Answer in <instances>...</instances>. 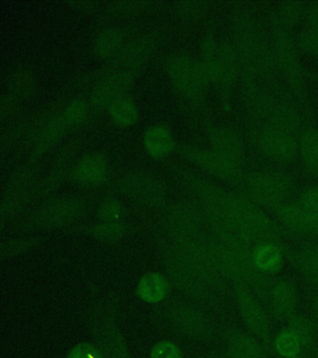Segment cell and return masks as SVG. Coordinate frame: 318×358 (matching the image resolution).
Wrapping results in <instances>:
<instances>
[{
    "mask_svg": "<svg viewBox=\"0 0 318 358\" xmlns=\"http://www.w3.org/2000/svg\"><path fill=\"white\" fill-rule=\"evenodd\" d=\"M180 185L201 204L209 234L229 245L254 246L290 238L276 219L241 193L219 185L196 169L185 171Z\"/></svg>",
    "mask_w": 318,
    "mask_h": 358,
    "instance_id": "6da1fadb",
    "label": "cell"
},
{
    "mask_svg": "<svg viewBox=\"0 0 318 358\" xmlns=\"http://www.w3.org/2000/svg\"><path fill=\"white\" fill-rule=\"evenodd\" d=\"M96 199L95 193L51 196L29 209L4 235H35L52 230H68L81 223V219L96 206Z\"/></svg>",
    "mask_w": 318,
    "mask_h": 358,
    "instance_id": "7a4b0ae2",
    "label": "cell"
},
{
    "mask_svg": "<svg viewBox=\"0 0 318 358\" xmlns=\"http://www.w3.org/2000/svg\"><path fill=\"white\" fill-rule=\"evenodd\" d=\"M168 33H169L168 22H154L152 27L145 29V31H142L129 40L117 54H115L106 62L101 64L100 66L91 69L87 71L75 73L73 78L67 80L62 90H65L70 94L73 91L78 92L81 90L87 89L89 85L95 83L97 78L107 73L137 69V67H145L147 62H150L157 51L161 49L163 43L167 39Z\"/></svg>",
    "mask_w": 318,
    "mask_h": 358,
    "instance_id": "3957f363",
    "label": "cell"
},
{
    "mask_svg": "<svg viewBox=\"0 0 318 358\" xmlns=\"http://www.w3.org/2000/svg\"><path fill=\"white\" fill-rule=\"evenodd\" d=\"M159 65L185 108L193 115L203 113L205 116L208 94L212 87L199 57L185 49H179L161 56Z\"/></svg>",
    "mask_w": 318,
    "mask_h": 358,
    "instance_id": "277c9868",
    "label": "cell"
},
{
    "mask_svg": "<svg viewBox=\"0 0 318 358\" xmlns=\"http://www.w3.org/2000/svg\"><path fill=\"white\" fill-rule=\"evenodd\" d=\"M150 227L156 239L164 274L171 285L199 306L223 311V296L208 285L196 268L190 265L187 257L171 241H167L152 225Z\"/></svg>",
    "mask_w": 318,
    "mask_h": 358,
    "instance_id": "5b68a950",
    "label": "cell"
},
{
    "mask_svg": "<svg viewBox=\"0 0 318 358\" xmlns=\"http://www.w3.org/2000/svg\"><path fill=\"white\" fill-rule=\"evenodd\" d=\"M214 263L219 273L229 284L240 282L247 286L268 308V296L275 279L257 270L252 259V249L229 245L209 234Z\"/></svg>",
    "mask_w": 318,
    "mask_h": 358,
    "instance_id": "8992f818",
    "label": "cell"
},
{
    "mask_svg": "<svg viewBox=\"0 0 318 358\" xmlns=\"http://www.w3.org/2000/svg\"><path fill=\"white\" fill-rule=\"evenodd\" d=\"M118 317L120 299L116 292L97 295L86 313L89 332L105 358H132Z\"/></svg>",
    "mask_w": 318,
    "mask_h": 358,
    "instance_id": "52a82bcc",
    "label": "cell"
},
{
    "mask_svg": "<svg viewBox=\"0 0 318 358\" xmlns=\"http://www.w3.org/2000/svg\"><path fill=\"white\" fill-rule=\"evenodd\" d=\"M268 28L274 44L275 55L281 78L291 94L296 99L306 117H312V108L308 100L305 69L302 66L300 50L295 36L280 24L274 9L268 11Z\"/></svg>",
    "mask_w": 318,
    "mask_h": 358,
    "instance_id": "ba28073f",
    "label": "cell"
},
{
    "mask_svg": "<svg viewBox=\"0 0 318 358\" xmlns=\"http://www.w3.org/2000/svg\"><path fill=\"white\" fill-rule=\"evenodd\" d=\"M105 193L123 196L142 210L159 212L169 201V187L162 176L143 168H134L112 178Z\"/></svg>",
    "mask_w": 318,
    "mask_h": 358,
    "instance_id": "9c48e42d",
    "label": "cell"
},
{
    "mask_svg": "<svg viewBox=\"0 0 318 358\" xmlns=\"http://www.w3.org/2000/svg\"><path fill=\"white\" fill-rule=\"evenodd\" d=\"M151 225L171 241L196 238L205 234L207 229L201 204L190 196L168 201L157 212L156 220Z\"/></svg>",
    "mask_w": 318,
    "mask_h": 358,
    "instance_id": "30bf717a",
    "label": "cell"
},
{
    "mask_svg": "<svg viewBox=\"0 0 318 358\" xmlns=\"http://www.w3.org/2000/svg\"><path fill=\"white\" fill-rule=\"evenodd\" d=\"M260 22L250 8L234 1L230 11V41L240 65V81L259 80L255 71V46Z\"/></svg>",
    "mask_w": 318,
    "mask_h": 358,
    "instance_id": "8fae6325",
    "label": "cell"
},
{
    "mask_svg": "<svg viewBox=\"0 0 318 358\" xmlns=\"http://www.w3.org/2000/svg\"><path fill=\"white\" fill-rule=\"evenodd\" d=\"M163 308L169 326L191 341L212 343L220 337L222 331L217 321L194 302L174 300Z\"/></svg>",
    "mask_w": 318,
    "mask_h": 358,
    "instance_id": "7c38bea8",
    "label": "cell"
},
{
    "mask_svg": "<svg viewBox=\"0 0 318 358\" xmlns=\"http://www.w3.org/2000/svg\"><path fill=\"white\" fill-rule=\"evenodd\" d=\"M241 188V193L250 201L273 213L281 204L289 201L295 189V182L291 176L284 172L250 171L244 176Z\"/></svg>",
    "mask_w": 318,
    "mask_h": 358,
    "instance_id": "4fadbf2b",
    "label": "cell"
},
{
    "mask_svg": "<svg viewBox=\"0 0 318 358\" xmlns=\"http://www.w3.org/2000/svg\"><path fill=\"white\" fill-rule=\"evenodd\" d=\"M318 350V324L305 315L292 316L273 337L271 351L280 358H310Z\"/></svg>",
    "mask_w": 318,
    "mask_h": 358,
    "instance_id": "5bb4252c",
    "label": "cell"
},
{
    "mask_svg": "<svg viewBox=\"0 0 318 358\" xmlns=\"http://www.w3.org/2000/svg\"><path fill=\"white\" fill-rule=\"evenodd\" d=\"M175 153L207 177L210 176L238 188L243 187L246 171L210 147H199L179 142Z\"/></svg>",
    "mask_w": 318,
    "mask_h": 358,
    "instance_id": "9a60e30c",
    "label": "cell"
},
{
    "mask_svg": "<svg viewBox=\"0 0 318 358\" xmlns=\"http://www.w3.org/2000/svg\"><path fill=\"white\" fill-rule=\"evenodd\" d=\"M145 67L113 71L97 78L86 89V96L91 108L92 124L106 112L108 106L123 96L129 95Z\"/></svg>",
    "mask_w": 318,
    "mask_h": 358,
    "instance_id": "2e32d148",
    "label": "cell"
},
{
    "mask_svg": "<svg viewBox=\"0 0 318 358\" xmlns=\"http://www.w3.org/2000/svg\"><path fill=\"white\" fill-rule=\"evenodd\" d=\"M86 141L85 131L73 134L71 138L62 143L56 150L54 158L46 173L39 180L34 194V206L48 198L55 196L57 189L68 182V174L73 163L78 159V155ZM31 207V208H33Z\"/></svg>",
    "mask_w": 318,
    "mask_h": 358,
    "instance_id": "e0dca14e",
    "label": "cell"
},
{
    "mask_svg": "<svg viewBox=\"0 0 318 358\" xmlns=\"http://www.w3.org/2000/svg\"><path fill=\"white\" fill-rule=\"evenodd\" d=\"M231 292L245 330L256 337L268 351H271V321L263 302L257 299L256 295L247 286L240 282L231 285Z\"/></svg>",
    "mask_w": 318,
    "mask_h": 358,
    "instance_id": "ac0fdd59",
    "label": "cell"
},
{
    "mask_svg": "<svg viewBox=\"0 0 318 358\" xmlns=\"http://www.w3.org/2000/svg\"><path fill=\"white\" fill-rule=\"evenodd\" d=\"M154 22L136 20V22L110 24L96 29L89 45V55L99 62H106L112 56L117 54L129 40L145 31Z\"/></svg>",
    "mask_w": 318,
    "mask_h": 358,
    "instance_id": "d6986e66",
    "label": "cell"
},
{
    "mask_svg": "<svg viewBox=\"0 0 318 358\" xmlns=\"http://www.w3.org/2000/svg\"><path fill=\"white\" fill-rule=\"evenodd\" d=\"M249 137L260 153L271 161L290 164L298 158V138L291 134L256 124L249 129Z\"/></svg>",
    "mask_w": 318,
    "mask_h": 358,
    "instance_id": "ffe728a7",
    "label": "cell"
},
{
    "mask_svg": "<svg viewBox=\"0 0 318 358\" xmlns=\"http://www.w3.org/2000/svg\"><path fill=\"white\" fill-rule=\"evenodd\" d=\"M111 180V159L103 151L87 152L78 157L68 174V182L84 189H102Z\"/></svg>",
    "mask_w": 318,
    "mask_h": 358,
    "instance_id": "44dd1931",
    "label": "cell"
},
{
    "mask_svg": "<svg viewBox=\"0 0 318 358\" xmlns=\"http://www.w3.org/2000/svg\"><path fill=\"white\" fill-rule=\"evenodd\" d=\"M70 96H71L70 92L62 90V92L57 94L54 99H51L46 103H43V105H40V106L35 108L33 122L30 124L28 132L15 148V151L11 153V156L6 161L3 169L0 171V173H9L13 168L17 166L19 163H22L28 157L30 151L33 150L34 145L38 140L39 134L44 129L45 124L49 122V120L52 116H55L56 113L62 110Z\"/></svg>",
    "mask_w": 318,
    "mask_h": 358,
    "instance_id": "7402d4cb",
    "label": "cell"
},
{
    "mask_svg": "<svg viewBox=\"0 0 318 358\" xmlns=\"http://www.w3.org/2000/svg\"><path fill=\"white\" fill-rule=\"evenodd\" d=\"M167 1L159 0H111L105 1L101 10L94 17L96 29L118 24L122 22H133L132 19H140L145 15L158 14L167 9Z\"/></svg>",
    "mask_w": 318,
    "mask_h": 358,
    "instance_id": "603a6c76",
    "label": "cell"
},
{
    "mask_svg": "<svg viewBox=\"0 0 318 358\" xmlns=\"http://www.w3.org/2000/svg\"><path fill=\"white\" fill-rule=\"evenodd\" d=\"M204 134L209 147L246 171V143L238 129L212 122L210 117L203 116Z\"/></svg>",
    "mask_w": 318,
    "mask_h": 358,
    "instance_id": "cb8c5ba5",
    "label": "cell"
},
{
    "mask_svg": "<svg viewBox=\"0 0 318 358\" xmlns=\"http://www.w3.org/2000/svg\"><path fill=\"white\" fill-rule=\"evenodd\" d=\"M240 83V65L229 38L219 40V75L217 92L224 111L233 106V96Z\"/></svg>",
    "mask_w": 318,
    "mask_h": 358,
    "instance_id": "d4e9b609",
    "label": "cell"
},
{
    "mask_svg": "<svg viewBox=\"0 0 318 358\" xmlns=\"http://www.w3.org/2000/svg\"><path fill=\"white\" fill-rule=\"evenodd\" d=\"M240 94L252 126L263 124L275 107L279 94L260 80L240 81Z\"/></svg>",
    "mask_w": 318,
    "mask_h": 358,
    "instance_id": "484cf974",
    "label": "cell"
},
{
    "mask_svg": "<svg viewBox=\"0 0 318 358\" xmlns=\"http://www.w3.org/2000/svg\"><path fill=\"white\" fill-rule=\"evenodd\" d=\"M303 118L305 113L301 106L289 89H285L280 92L275 107L263 124L298 138L306 127Z\"/></svg>",
    "mask_w": 318,
    "mask_h": 358,
    "instance_id": "4316f807",
    "label": "cell"
},
{
    "mask_svg": "<svg viewBox=\"0 0 318 358\" xmlns=\"http://www.w3.org/2000/svg\"><path fill=\"white\" fill-rule=\"evenodd\" d=\"M273 213L290 236H318V213L308 210L297 201H286Z\"/></svg>",
    "mask_w": 318,
    "mask_h": 358,
    "instance_id": "83f0119b",
    "label": "cell"
},
{
    "mask_svg": "<svg viewBox=\"0 0 318 358\" xmlns=\"http://www.w3.org/2000/svg\"><path fill=\"white\" fill-rule=\"evenodd\" d=\"M220 337L223 341L220 358H268L270 352L256 337L238 327H225Z\"/></svg>",
    "mask_w": 318,
    "mask_h": 358,
    "instance_id": "f1b7e54d",
    "label": "cell"
},
{
    "mask_svg": "<svg viewBox=\"0 0 318 358\" xmlns=\"http://www.w3.org/2000/svg\"><path fill=\"white\" fill-rule=\"evenodd\" d=\"M6 91L24 105L31 103L40 91V78L36 69L29 62H17L8 70Z\"/></svg>",
    "mask_w": 318,
    "mask_h": 358,
    "instance_id": "f546056e",
    "label": "cell"
},
{
    "mask_svg": "<svg viewBox=\"0 0 318 358\" xmlns=\"http://www.w3.org/2000/svg\"><path fill=\"white\" fill-rule=\"evenodd\" d=\"M297 305L298 292L296 284L286 278L275 279L268 303V310L271 316L280 322H287L296 315Z\"/></svg>",
    "mask_w": 318,
    "mask_h": 358,
    "instance_id": "4dcf8cb0",
    "label": "cell"
},
{
    "mask_svg": "<svg viewBox=\"0 0 318 358\" xmlns=\"http://www.w3.org/2000/svg\"><path fill=\"white\" fill-rule=\"evenodd\" d=\"M178 141L173 129L166 122L152 123L142 134L143 150L148 156L163 162L175 153Z\"/></svg>",
    "mask_w": 318,
    "mask_h": 358,
    "instance_id": "1f68e13d",
    "label": "cell"
},
{
    "mask_svg": "<svg viewBox=\"0 0 318 358\" xmlns=\"http://www.w3.org/2000/svg\"><path fill=\"white\" fill-rule=\"evenodd\" d=\"M138 229L137 225L129 222H100L78 223L67 230L75 234L85 235L102 244H117Z\"/></svg>",
    "mask_w": 318,
    "mask_h": 358,
    "instance_id": "d6a6232c",
    "label": "cell"
},
{
    "mask_svg": "<svg viewBox=\"0 0 318 358\" xmlns=\"http://www.w3.org/2000/svg\"><path fill=\"white\" fill-rule=\"evenodd\" d=\"M60 112L62 110L45 124L44 129L34 145L33 150L30 151L25 159L34 161V162L44 161L45 157L48 156L50 152L57 150L62 141L65 140L68 134H73L67 127L65 121L62 120Z\"/></svg>",
    "mask_w": 318,
    "mask_h": 358,
    "instance_id": "836d02e7",
    "label": "cell"
},
{
    "mask_svg": "<svg viewBox=\"0 0 318 358\" xmlns=\"http://www.w3.org/2000/svg\"><path fill=\"white\" fill-rule=\"evenodd\" d=\"M35 108L19 113L17 117L0 127V171L4 167L11 153L15 151L19 143L28 132L30 124L33 122Z\"/></svg>",
    "mask_w": 318,
    "mask_h": 358,
    "instance_id": "e575fe53",
    "label": "cell"
},
{
    "mask_svg": "<svg viewBox=\"0 0 318 358\" xmlns=\"http://www.w3.org/2000/svg\"><path fill=\"white\" fill-rule=\"evenodd\" d=\"M286 252L287 246L284 243L266 241L252 248V259L260 273L276 278L284 268Z\"/></svg>",
    "mask_w": 318,
    "mask_h": 358,
    "instance_id": "d590c367",
    "label": "cell"
},
{
    "mask_svg": "<svg viewBox=\"0 0 318 358\" xmlns=\"http://www.w3.org/2000/svg\"><path fill=\"white\" fill-rule=\"evenodd\" d=\"M62 117L71 132H82L92 126V116L86 90L78 91L67 99L62 108Z\"/></svg>",
    "mask_w": 318,
    "mask_h": 358,
    "instance_id": "8d00e7d4",
    "label": "cell"
},
{
    "mask_svg": "<svg viewBox=\"0 0 318 358\" xmlns=\"http://www.w3.org/2000/svg\"><path fill=\"white\" fill-rule=\"evenodd\" d=\"M286 259L318 291V241L308 243L298 249L287 248Z\"/></svg>",
    "mask_w": 318,
    "mask_h": 358,
    "instance_id": "74e56055",
    "label": "cell"
},
{
    "mask_svg": "<svg viewBox=\"0 0 318 358\" xmlns=\"http://www.w3.org/2000/svg\"><path fill=\"white\" fill-rule=\"evenodd\" d=\"M171 287L172 285L166 274L159 271H148L138 280L136 286V295L140 301L150 305H158L166 301Z\"/></svg>",
    "mask_w": 318,
    "mask_h": 358,
    "instance_id": "f35d334b",
    "label": "cell"
},
{
    "mask_svg": "<svg viewBox=\"0 0 318 358\" xmlns=\"http://www.w3.org/2000/svg\"><path fill=\"white\" fill-rule=\"evenodd\" d=\"M110 122L118 129H129L140 122V108L133 94L115 101L106 110Z\"/></svg>",
    "mask_w": 318,
    "mask_h": 358,
    "instance_id": "ab89813d",
    "label": "cell"
},
{
    "mask_svg": "<svg viewBox=\"0 0 318 358\" xmlns=\"http://www.w3.org/2000/svg\"><path fill=\"white\" fill-rule=\"evenodd\" d=\"M212 6V1L208 0H177L168 3L166 11L182 25H193L205 19Z\"/></svg>",
    "mask_w": 318,
    "mask_h": 358,
    "instance_id": "60d3db41",
    "label": "cell"
},
{
    "mask_svg": "<svg viewBox=\"0 0 318 358\" xmlns=\"http://www.w3.org/2000/svg\"><path fill=\"white\" fill-rule=\"evenodd\" d=\"M46 236L43 234L15 235L0 238V263L33 252L43 245Z\"/></svg>",
    "mask_w": 318,
    "mask_h": 358,
    "instance_id": "b9f144b4",
    "label": "cell"
},
{
    "mask_svg": "<svg viewBox=\"0 0 318 358\" xmlns=\"http://www.w3.org/2000/svg\"><path fill=\"white\" fill-rule=\"evenodd\" d=\"M298 157L311 176L318 177V127L306 126L298 137Z\"/></svg>",
    "mask_w": 318,
    "mask_h": 358,
    "instance_id": "7bdbcfd3",
    "label": "cell"
},
{
    "mask_svg": "<svg viewBox=\"0 0 318 358\" xmlns=\"http://www.w3.org/2000/svg\"><path fill=\"white\" fill-rule=\"evenodd\" d=\"M95 215L100 222H127L129 209L121 196L105 193L96 203Z\"/></svg>",
    "mask_w": 318,
    "mask_h": 358,
    "instance_id": "ee69618b",
    "label": "cell"
},
{
    "mask_svg": "<svg viewBox=\"0 0 318 358\" xmlns=\"http://www.w3.org/2000/svg\"><path fill=\"white\" fill-rule=\"evenodd\" d=\"M306 6L308 3L302 0H284L274 9L275 15L280 24L292 33L298 27V24L303 22Z\"/></svg>",
    "mask_w": 318,
    "mask_h": 358,
    "instance_id": "f6af8a7d",
    "label": "cell"
},
{
    "mask_svg": "<svg viewBox=\"0 0 318 358\" xmlns=\"http://www.w3.org/2000/svg\"><path fill=\"white\" fill-rule=\"evenodd\" d=\"M24 106L25 105L22 102L8 91L0 92V127L22 113L25 110Z\"/></svg>",
    "mask_w": 318,
    "mask_h": 358,
    "instance_id": "bcb514c9",
    "label": "cell"
},
{
    "mask_svg": "<svg viewBox=\"0 0 318 358\" xmlns=\"http://www.w3.org/2000/svg\"><path fill=\"white\" fill-rule=\"evenodd\" d=\"M300 52L318 57V31L311 29H302L295 36Z\"/></svg>",
    "mask_w": 318,
    "mask_h": 358,
    "instance_id": "7dc6e473",
    "label": "cell"
},
{
    "mask_svg": "<svg viewBox=\"0 0 318 358\" xmlns=\"http://www.w3.org/2000/svg\"><path fill=\"white\" fill-rule=\"evenodd\" d=\"M105 1L102 0H68L65 6H68L71 10L85 17H95L97 13L101 10Z\"/></svg>",
    "mask_w": 318,
    "mask_h": 358,
    "instance_id": "c3c4849f",
    "label": "cell"
},
{
    "mask_svg": "<svg viewBox=\"0 0 318 358\" xmlns=\"http://www.w3.org/2000/svg\"><path fill=\"white\" fill-rule=\"evenodd\" d=\"M150 358H185V355L177 343L162 340L152 347Z\"/></svg>",
    "mask_w": 318,
    "mask_h": 358,
    "instance_id": "681fc988",
    "label": "cell"
},
{
    "mask_svg": "<svg viewBox=\"0 0 318 358\" xmlns=\"http://www.w3.org/2000/svg\"><path fill=\"white\" fill-rule=\"evenodd\" d=\"M66 358H105L95 342H81L70 350Z\"/></svg>",
    "mask_w": 318,
    "mask_h": 358,
    "instance_id": "f907efd6",
    "label": "cell"
},
{
    "mask_svg": "<svg viewBox=\"0 0 318 358\" xmlns=\"http://www.w3.org/2000/svg\"><path fill=\"white\" fill-rule=\"evenodd\" d=\"M297 203L308 210L318 213V187H311L303 190Z\"/></svg>",
    "mask_w": 318,
    "mask_h": 358,
    "instance_id": "816d5d0a",
    "label": "cell"
},
{
    "mask_svg": "<svg viewBox=\"0 0 318 358\" xmlns=\"http://www.w3.org/2000/svg\"><path fill=\"white\" fill-rule=\"evenodd\" d=\"M303 22H305V28L318 31V0L308 3Z\"/></svg>",
    "mask_w": 318,
    "mask_h": 358,
    "instance_id": "f5cc1de1",
    "label": "cell"
},
{
    "mask_svg": "<svg viewBox=\"0 0 318 358\" xmlns=\"http://www.w3.org/2000/svg\"><path fill=\"white\" fill-rule=\"evenodd\" d=\"M313 319L316 320V322L318 324V291L317 294L313 297Z\"/></svg>",
    "mask_w": 318,
    "mask_h": 358,
    "instance_id": "db71d44e",
    "label": "cell"
},
{
    "mask_svg": "<svg viewBox=\"0 0 318 358\" xmlns=\"http://www.w3.org/2000/svg\"><path fill=\"white\" fill-rule=\"evenodd\" d=\"M315 358H318V350L316 351V353H315Z\"/></svg>",
    "mask_w": 318,
    "mask_h": 358,
    "instance_id": "11a10c76",
    "label": "cell"
}]
</instances>
